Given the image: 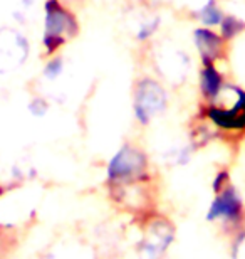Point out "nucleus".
<instances>
[{
  "label": "nucleus",
  "mask_w": 245,
  "mask_h": 259,
  "mask_svg": "<svg viewBox=\"0 0 245 259\" xmlns=\"http://www.w3.org/2000/svg\"><path fill=\"white\" fill-rule=\"evenodd\" d=\"M148 158L141 150L124 145L114 153L106 167V182L109 192L129 189L146 180Z\"/></svg>",
  "instance_id": "nucleus-1"
},
{
  "label": "nucleus",
  "mask_w": 245,
  "mask_h": 259,
  "mask_svg": "<svg viewBox=\"0 0 245 259\" xmlns=\"http://www.w3.org/2000/svg\"><path fill=\"white\" fill-rule=\"evenodd\" d=\"M207 116L218 130H245V90L233 84H223L218 96L208 103Z\"/></svg>",
  "instance_id": "nucleus-2"
},
{
  "label": "nucleus",
  "mask_w": 245,
  "mask_h": 259,
  "mask_svg": "<svg viewBox=\"0 0 245 259\" xmlns=\"http://www.w3.org/2000/svg\"><path fill=\"white\" fill-rule=\"evenodd\" d=\"M207 209L205 219L210 224H220L225 229H238L245 221V204L240 192L232 182L217 190Z\"/></svg>",
  "instance_id": "nucleus-3"
},
{
  "label": "nucleus",
  "mask_w": 245,
  "mask_h": 259,
  "mask_svg": "<svg viewBox=\"0 0 245 259\" xmlns=\"http://www.w3.org/2000/svg\"><path fill=\"white\" fill-rule=\"evenodd\" d=\"M77 30L74 17L67 10L59 5L57 0L47 2V10H45V34L44 44L51 51H56L64 42L66 37H72Z\"/></svg>",
  "instance_id": "nucleus-4"
},
{
  "label": "nucleus",
  "mask_w": 245,
  "mask_h": 259,
  "mask_svg": "<svg viewBox=\"0 0 245 259\" xmlns=\"http://www.w3.org/2000/svg\"><path fill=\"white\" fill-rule=\"evenodd\" d=\"M166 93L153 79H143L138 82L134 93V116L141 125L148 123L165 111Z\"/></svg>",
  "instance_id": "nucleus-5"
},
{
  "label": "nucleus",
  "mask_w": 245,
  "mask_h": 259,
  "mask_svg": "<svg viewBox=\"0 0 245 259\" xmlns=\"http://www.w3.org/2000/svg\"><path fill=\"white\" fill-rule=\"evenodd\" d=\"M175 241V227L166 219L158 217L151 222L148 236L138 247L139 259H161Z\"/></svg>",
  "instance_id": "nucleus-6"
},
{
  "label": "nucleus",
  "mask_w": 245,
  "mask_h": 259,
  "mask_svg": "<svg viewBox=\"0 0 245 259\" xmlns=\"http://www.w3.org/2000/svg\"><path fill=\"white\" fill-rule=\"evenodd\" d=\"M29 44L15 30L5 29L0 32V71L14 69L27 59Z\"/></svg>",
  "instance_id": "nucleus-7"
},
{
  "label": "nucleus",
  "mask_w": 245,
  "mask_h": 259,
  "mask_svg": "<svg viewBox=\"0 0 245 259\" xmlns=\"http://www.w3.org/2000/svg\"><path fill=\"white\" fill-rule=\"evenodd\" d=\"M195 44L200 53L203 64H213L223 53V37L210 29H197L195 30Z\"/></svg>",
  "instance_id": "nucleus-8"
},
{
  "label": "nucleus",
  "mask_w": 245,
  "mask_h": 259,
  "mask_svg": "<svg viewBox=\"0 0 245 259\" xmlns=\"http://www.w3.org/2000/svg\"><path fill=\"white\" fill-rule=\"evenodd\" d=\"M223 77L220 74V71L217 69L215 64H205L200 74V90L202 95L205 96V100L210 103L218 96V93L223 88Z\"/></svg>",
  "instance_id": "nucleus-9"
},
{
  "label": "nucleus",
  "mask_w": 245,
  "mask_h": 259,
  "mask_svg": "<svg viewBox=\"0 0 245 259\" xmlns=\"http://www.w3.org/2000/svg\"><path fill=\"white\" fill-rule=\"evenodd\" d=\"M158 64L161 66V71H163L165 77H168L171 81L176 76L183 77L185 71H188V58L181 51H173L170 54H163Z\"/></svg>",
  "instance_id": "nucleus-10"
},
{
  "label": "nucleus",
  "mask_w": 245,
  "mask_h": 259,
  "mask_svg": "<svg viewBox=\"0 0 245 259\" xmlns=\"http://www.w3.org/2000/svg\"><path fill=\"white\" fill-rule=\"evenodd\" d=\"M198 17L205 25H220L223 20V14L222 10L218 9V5L215 4V0H210L207 2L198 12Z\"/></svg>",
  "instance_id": "nucleus-11"
},
{
  "label": "nucleus",
  "mask_w": 245,
  "mask_h": 259,
  "mask_svg": "<svg viewBox=\"0 0 245 259\" xmlns=\"http://www.w3.org/2000/svg\"><path fill=\"white\" fill-rule=\"evenodd\" d=\"M220 29H222L223 39H233L245 30V22L240 19H237L235 15H227V17H223L222 20Z\"/></svg>",
  "instance_id": "nucleus-12"
},
{
  "label": "nucleus",
  "mask_w": 245,
  "mask_h": 259,
  "mask_svg": "<svg viewBox=\"0 0 245 259\" xmlns=\"http://www.w3.org/2000/svg\"><path fill=\"white\" fill-rule=\"evenodd\" d=\"M232 259H245V229L238 231L232 244Z\"/></svg>",
  "instance_id": "nucleus-13"
},
{
  "label": "nucleus",
  "mask_w": 245,
  "mask_h": 259,
  "mask_svg": "<svg viewBox=\"0 0 245 259\" xmlns=\"http://www.w3.org/2000/svg\"><path fill=\"white\" fill-rule=\"evenodd\" d=\"M61 71H62V63L59 59H56V61H51L49 66L45 67V72L44 74L49 77V79H54V77H57L61 74Z\"/></svg>",
  "instance_id": "nucleus-14"
},
{
  "label": "nucleus",
  "mask_w": 245,
  "mask_h": 259,
  "mask_svg": "<svg viewBox=\"0 0 245 259\" xmlns=\"http://www.w3.org/2000/svg\"><path fill=\"white\" fill-rule=\"evenodd\" d=\"M29 110L34 113L35 116H42L45 111H47V106L44 105V101L42 100H35L30 103V106H29Z\"/></svg>",
  "instance_id": "nucleus-15"
},
{
  "label": "nucleus",
  "mask_w": 245,
  "mask_h": 259,
  "mask_svg": "<svg viewBox=\"0 0 245 259\" xmlns=\"http://www.w3.org/2000/svg\"><path fill=\"white\" fill-rule=\"evenodd\" d=\"M4 194H5V190H4V189H2V185H0V197H2V195H4Z\"/></svg>",
  "instance_id": "nucleus-16"
}]
</instances>
